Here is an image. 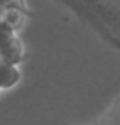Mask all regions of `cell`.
<instances>
[{"label":"cell","instance_id":"1","mask_svg":"<svg viewBox=\"0 0 120 125\" xmlns=\"http://www.w3.org/2000/svg\"><path fill=\"white\" fill-rule=\"evenodd\" d=\"M21 56V46L18 37L14 35L12 27H0V58L11 63H18Z\"/></svg>","mask_w":120,"mask_h":125},{"label":"cell","instance_id":"2","mask_svg":"<svg viewBox=\"0 0 120 125\" xmlns=\"http://www.w3.org/2000/svg\"><path fill=\"white\" fill-rule=\"evenodd\" d=\"M20 81V71L16 69V63L5 62L0 58V86L11 88Z\"/></svg>","mask_w":120,"mask_h":125},{"label":"cell","instance_id":"3","mask_svg":"<svg viewBox=\"0 0 120 125\" xmlns=\"http://www.w3.org/2000/svg\"><path fill=\"white\" fill-rule=\"evenodd\" d=\"M0 90H2V86H0Z\"/></svg>","mask_w":120,"mask_h":125}]
</instances>
